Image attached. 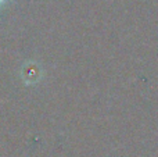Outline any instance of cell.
<instances>
[{
    "label": "cell",
    "instance_id": "obj_1",
    "mask_svg": "<svg viewBox=\"0 0 158 157\" xmlns=\"http://www.w3.org/2000/svg\"><path fill=\"white\" fill-rule=\"evenodd\" d=\"M2 2H3V0H0V3H2Z\"/></svg>",
    "mask_w": 158,
    "mask_h": 157
}]
</instances>
